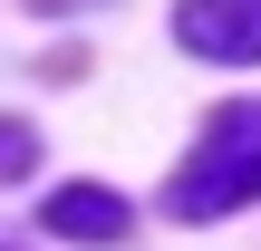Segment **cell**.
<instances>
[{
  "instance_id": "4",
  "label": "cell",
  "mask_w": 261,
  "mask_h": 251,
  "mask_svg": "<svg viewBox=\"0 0 261 251\" xmlns=\"http://www.w3.org/2000/svg\"><path fill=\"white\" fill-rule=\"evenodd\" d=\"M29 164H39V135H29V126H10V116H0V184H19V174H29Z\"/></svg>"
},
{
  "instance_id": "3",
  "label": "cell",
  "mask_w": 261,
  "mask_h": 251,
  "mask_svg": "<svg viewBox=\"0 0 261 251\" xmlns=\"http://www.w3.org/2000/svg\"><path fill=\"white\" fill-rule=\"evenodd\" d=\"M39 222L68 232V242H116V232H126V203H116L107 184H58V193L39 203Z\"/></svg>"
},
{
  "instance_id": "1",
  "label": "cell",
  "mask_w": 261,
  "mask_h": 251,
  "mask_svg": "<svg viewBox=\"0 0 261 251\" xmlns=\"http://www.w3.org/2000/svg\"><path fill=\"white\" fill-rule=\"evenodd\" d=\"M242 203H261V97L203 116V145L165 184V213L174 222H213V213H242Z\"/></svg>"
},
{
  "instance_id": "2",
  "label": "cell",
  "mask_w": 261,
  "mask_h": 251,
  "mask_svg": "<svg viewBox=\"0 0 261 251\" xmlns=\"http://www.w3.org/2000/svg\"><path fill=\"white\" fill-rule=\"evenodd\" d=\"M174 29H184L194 58H223V68H252L261 58V0H184Z\"/></svg>"
}]
</instances>
